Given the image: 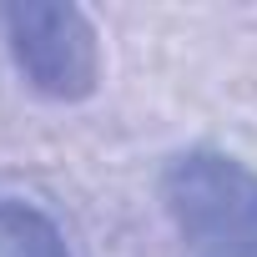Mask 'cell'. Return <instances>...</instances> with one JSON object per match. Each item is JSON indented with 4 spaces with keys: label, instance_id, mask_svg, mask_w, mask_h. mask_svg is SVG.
<instances>
[{
    "label": "cell",
    "instance_id": "1",
    "mask_svg": "<svg viewBox=\"0 0 257 257\" xmlns=\"http://www.w3.org/2000/svg\"><path fill=\"white\" fill-rule=\"evenodd\" d=\"M162 207L182 257H257V172L212 147H192L162 172Z\"/></svg>",
    "mask_w": 257,
    "mask_h": 257
},
{
    "label": "cell",
    "instance_id": "2",
    "mask_svg": "<svg viewBox=\"0 0 257 257\" xmlns=\"http://www.w3.org/2000/svg\"><path fill=\"white\" fill-rule=\"evenodd\" d=\"M0 36L31 91L86 101L101 86V41L81 6H0Z\"/></svg>",
    "mask_w": 257,
    "mask_h": 257
},
{
    "label": "cell",
    "instance_id": "3",
    "mask_svg": "<svg viewBox=\"0 0 257 257\" xmlns=\"http://www.w3.org/2000/svg\"><path fill=\"white\" fill-rule=\"evenodd\" d=\"M0 257H71V247L41 207L0 197Z\"/></svg>",
    "mask_w": 257,
    "mask_h": 257
}]
</instances>
